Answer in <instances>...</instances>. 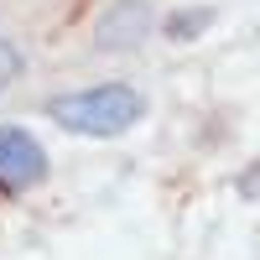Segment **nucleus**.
Instances as JSON below:
<instances>
[{
  "instance_id": "obj_1",
  "label": "nucleus",
  "mask_w": 260,
  "mask_h": 260,
  "mask_svg": "<svg viewBox=\"0 0 260 260\" xmlns=\"http://www.w3.org/2000/svg\"><path fill=\"white\" fill-rule=\"evenodd\" d=\"M47 120H57L73 136H94L110 141L125 136L130 125L146 120V99L130 83H94V89H73V94H52L47 99Z\"/></svg>"
},
{
  "instance_id": "obj_2",
  "label": "nucleus",
  "mask_w": 260,
  "mask_h": 260,
  "mask_svg": "<svg viewBox=\"0 0 260 260\" xmlns=\"http://www.w3.org/2000/svg\"><path fill=\"white\" fill-rule=\"evenodd\" d=\"M47 177V151L31 130L0 125V192H26Z\"/></svg>"
},
{
  "instance_id": "obj_3",
  "label": "nucleus",
  "mask_w": 260,
  "mask_h": 260,
  "mask_svg": "<svg viewBox=\"0 0 260 260\" xmlns=\"http://www.w3.org/2000/svg\"><path fill=\"white\" fill-rule=\"evenodd\" d=\"M156 26V11L151 0H115L110 11L94 21V47L99 52H125V47H141Z\"/></svg>"
},
{
  "instance_id": "obj_4",
  "label": "nucleus",
  "mask_w": 260,
  "mask_h": 260,
  "mask_svg": "<svg viewBox=\"0 0 260 260\" xmlns=\"http://www.w3.org/2000/svg\"><path fill=\"white\" fill-rule=\"evenodd\" d=\"M208 21H213V11H177V16L167 21V37H172V42H187L192 31H203Z\"/></svg>"
},
{
  "instance_id": "obj_5",
  "label": "nucleus",
  "mask_w": 260,
  "mask_h": 260,
  "mask_svg": "<svg viewBox=\"0 0 260 260\" xmlns=\"http://www.w3.org/2000/svg\"><path fill=\"white\" fill-rule=\"evenodd\" d=\"M16 78H21V47L11 37H0V94H6Z\"/></svg>"
}]
</instances>
